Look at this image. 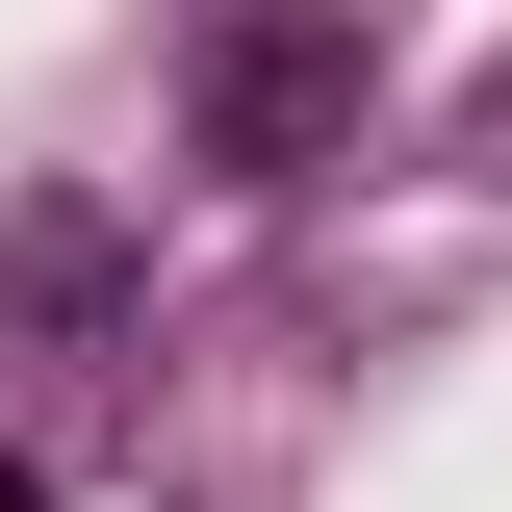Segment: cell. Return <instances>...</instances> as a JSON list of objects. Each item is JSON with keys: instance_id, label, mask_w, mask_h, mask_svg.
Here are the masks:
<instances>
[{"instance_id": "2", "label": "cell", "mask_w": 512, "mask_h": 512, "mask_svg": "<svg viewBox=\"0 0 512 512\" xmlns=\"http://www.w3.org/2000/svg\"><path fill=\"white\" fill-rule=\"evenodd\" d=\"M0 308H26V333H128V231L77 180H26V205H0Z\"/></svg>"}, {"instance_id": "3", "label": "cell", "mask_w": 512, "mask_h": 512, "mask_svg": "<svg viewBox=\"0 0 512 512\" xmlns=\"http://www.w3.org/2000/svg\"><path fill=\"white\" fill-rule=\"evenodd\" d=\"M0 512H26V461H0Z\"/></svg>"}, {"instance_id": "1", "label": "cell", "mask_w": 512, "mask_h": 512, "mask_svg": "<svg viewBox=\"0 0 512 512\" xmlns=\"http://www.w3.org/2000/svg\"><path fill=\"white\" fill-rule=\"evenodd\" d=\"M180 128H205V180H333L359 154V0H205V52H180Z\"/></svg>"}]
</instances>
